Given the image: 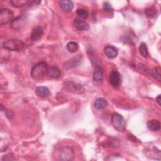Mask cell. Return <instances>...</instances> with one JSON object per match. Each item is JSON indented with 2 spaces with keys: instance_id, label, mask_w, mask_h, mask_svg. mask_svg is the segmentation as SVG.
Wrapping results in <instances>:
<instances>
[{
  "instance_id": "1",
  "label": "cell",
  "mask_w": 161,
  "mask_h": 161,
  "mask_svg": "<svg viewBox=\"0 0 161 161\" xmlns=\"http://www.w3.org/2000/svg\"><path fill=\"white\" fill-rule=\"evenodd\" d=\"M48 70L47 64L42 61L35 64L31 70V77L34 79H43L47 74Z\"/></svg>"
},
{
  "instance_id": "2",
  "label": "cell",
  "mask_w": 161,
  "mask_h": 161,
  "mask_svg": "<svg viewBox=\"0 0 161 161\" xmlns=\"http://www.w3.org/2000/svg\"><path fill=\"white\" fill-rule=\"evenodd\" d=\"M24 45L22 40L16 38L8 40L3 43V47L4 49L11 51H20L23 48Z\"/></svg>"
},
{
  "instance_id": "3",
  "label": "cell",
  "mask_w": 161,
  "mask_h": 161,
  "mask_svg": "<svg viewBox=\"0 0 161 161\" xmlns=\"http://www.w3.org/2000/svg\"><path fill=\"white\" fill-rule=\"evenodd\" d=\"M111 123L113 127L118 131L123 132L126 129V122L123 117L117 113H114L111 116Z\"/></svg>"
},
{
  "instance_id": "4",
  "label": "cell",
  "mask_w": 161,
  "mask_h": 161,
  "mask_svg": "<svg viewBox=\"0 0 161 161\" xmlns=\"http://www.w3.org/2000/svg\"><path fill=\"white\" fill-rule=\"evenodd\" d=\"M74 152L72 147L64 146L59 149L58 158L62 161H70L74 159Z\"/></svg>"
},
{
  "instance_id": "5",
  "label": "cell",
  "mask_w": 161,
  "mask_h": 161,
  "mask_svg": "<svg viewBox=\"0 0 161 161\" xmlns=\"http://www.w3.org/2000/svg\"><path fill=\"white\" fill-rule=\"evenodd\" d=\"M64 88L67 91L74 94H82L84 92L83 86L74 81L65 82L64 83Z\"/></svg>"
},
{
  "instance_id": "6",
  "label": "cell",
  "mask_w": 161,
  "mask_h": 161,
  "mask_svg": "<svg viewBox=\"0 0 161 161\" xmlns=\"http://www.w3.org/2000/svg\"><path fill=\"white\" fill-rule=\"evenodd\" d=\"M109 82L111 86L114 88H118L121 84V76L117 71H113L109 76Z\"/></svg>"
},
{
  "instance_id": "7",
  "label": "cell",
  "mask_w": 161,
  "mask_h": 161,
  "mask_svg": "<svg viewBox=\"0 0 161 161\" xmlns=\"http://www.w3.org/2000/svg\"><path fill=\"white\" fill-rule=\"evenodd\" d=\"M13 13L8 9H3L0 12V24L3 25L11 22L13 18Z\"/></svg>"
},
{
  "instance_id": "8",
  "label": "cell",
  "mask_w": 161,
  "mask_h": 161,
  "mask_svg": "<svg viewBox=\"0 0 161 161\" xmlns=\"http://www.w3.org/2000/svg\"><path fill=\"white\" fill-rule=\"evenodd\" d=\"M26 21V18L24 16L17 17L10 22V26L14 30H20L25 25Z\"/></svg>"
},
{
  "instance_id": "9",
  "label": "cell",
  "mask_w": 161,
  "mask_h": 161,
  "mask_svg": "<svg viewBox=\"0 0 161 161\" xmlns=\"http://www.w3.org/2000/svg\"><path fill=\"white\" fill-rule=\"evenodd\" d=\"M74 26L78 31H87L89 29V25L88 23L79 18L74 19Z\"/></svg>"
},
{
  "instance_id": "10",
  "label": "cell",
  "mask_w": 161,
  "mask_h": 161,
  "mask_svg": "<svg viewBox=\"0 0 161 161\" xmlns=\"http://www.w3.org/2000/svg\"><path fill=\"white\" fill-rule=\"evenodd\" d=\"M105 55L109 58H114L118 55V49L113 45H107L104 48Z\"/></svg>"
},
{
  "instance_id": "11",
  "label": "cell",
  "mask_w": 161,
  "mask_h": 161,
  "mask_svg": "<svg viewBox=\"0 0 161 161\" xmlns=\"http://www.w3.org/2000/svg\"><path fill=\"white\" fill-rule=\"evenodd\" d=\"M58 4L60 9L65 13L71 12L74 8L73 3L71 1L62 0L58 2Z\"/></svg>"
},
{
  "instance_id": "12",
  "label": "cell",
  "mask_w": 161,
  "mask_h": 161,
  "mask_svg": "<svg viewBox=\"0 0 161 161\" xmlns=\"http://www.w3.org/2000/svg\"><path fill=\"white\" fill-rule=\"evenodd\" d=\"M43 35V30L40 26H35L31 33V39L33 41H37L40 40Z\"/></svg>"
},
{
  "instance_id": "13",
  "label": "cell",
  "mask_w": 161,
  "mask_h": 161,
  "mask_svg": "<svg viewBox=\"0 0 161 161\" xmlns=\"http://www.w3.org/2000/svg\"><path fill=\"white\" fill-rule=\"evenodd\" d=\"M36 94L42 98H45L50 96V91L49 89L45 86H39L35 89Z\"/></svg>"
},
{
  "instance_id": "14",
  "label": "cell",
  "mask_w": 161,
  "mask_h": 161,
  "mask_svg": "<svg viewBox=\"0 0 161 161\" xmlns=\"http://www.w3.org/2000/svg\"><path fill=\"white\" fill-rule=\"evenodd\" d=\"M93 79L96 82H101L103 79V71L99 66H96L93 73Z\"/></svg>"
},
{
  "instance_id": "15",
  "label": "cell",
  "mask_w": 161,
  "mask_h": 161,
  "mask_svg": "<svg viewBox=\"0 0 161 161\" xmlns=\"http://www.w3.org/2000/svg\"><path fill=\"white\" fill-rule=\"evenodd\" d=\"M108 105L107 101L103 98H97L94 103V108L97 110H103Z\"/></svg>"
},
{
  "instance_id": "16",
  "label": "cell",
  "mask_w": 161,
  "mask_h": 161,
  "mask_svg": "<svg viewBox=\"0 0 161 161\" xmlns=\"http://www.w3.org/2000/svg\"><path fill=\"white\" fill-rule=\"evenodd\" d=\"M148 128L152 131H158L160 129V123L158 121L152 119L147 123Z\"/></svg>"
},
{
  "instance_id": "17",
  "label": "cell",
  "mask_w": 161,
  "mask_h": 161,
  "mask_svg": "<svg viewBox=\"0 0 161 161\" xmlns=\"http://www.w3.org/2000/svg\"><path fill=\"white\" fill-rule=\"evenodd\" d=\"M60 74H61L60 70H59V69L58 67H55V66L48 67L47 74L50 77L54 78V79H57L60 77Z\"/></svg>"
},
{
  "instance_id": "18",
  "label": "cell",
  "mask_w": 161,
  "mask_h": 161,
  "mask_svg": "<svg viewBox=\"0 0 161 161\" xmlns=\"http://www.w3.org/2000/svg\"><path fill=\"white\" fill-rule=\"evenodd\" d=\"M10 3L14 7L19 8L26 5H28L29 1L27 0H11Z\"/></svg>"
},
{
  "instance_id": "19",
  "label": "cell",
  "mask_w": 161,
  "mask_h": 161,
  "mask_svg": "<svg viewBox=\"0 0 161 161\" xmlns=\"http://www.w3.org/2000/svg\"><path fill=\"white\" fill-rule=\"evenodd\" d=\"M67 50L69 52L74 53V52H75L76 51L78 50L79 45L77 42H74V41H71V42H69L67 44Z\"/></svg>"
},
{
  "instance_id": "20",
  "label": "cell",
  "mask_w": 161,
  "mask_h": 161,
  "mask_svg": "<svg viewBox=\"0 0 161 161\" xmlns=\"http://www.w3.org/2000/svg\"><path fill=\"white\" fill-rule=\"evenodd\" d=\"M139 52H140V53L141 54V55H142L143 57L146 58V57L148 56V51L147 46V45H146L145 43L142 42V43L140 44V46H139Z\"/></svg>"
},
{
  "instance_id": "21",
  "label": "cell",
  "mask_w": 161,
  "mask_h": 161,
  "mask_svg": "<svg viewBox=\"0 0 161 161\" xmlns=\"http://www.w3.org/2000/svg\"><path fill=\"white\" fill-rule=\"evenodd\" d=\"M160 67H157L156 68H155L153 70L151 71V74L158 81H160Z\"/></svg>"
},
{
  "instance_id": "22",
  "label": "cell",
  "mask_w": 161,
  "mask_h": 161,
  "mask_svg": "<svg viewBox=\"0 0 161 161\" xmlns=\"http://www.w3.org/2000/svg\"><path fill=\"white\" fill-rule=\"evenodd\" d=\"M145 14L147 17L152 18L156 15L157 11L154 8L151 7V8H148L145 9Z\"/></svg>"
},
{
  "instance_id": "23",
  "label": "cell",
  "mask_w": 161,
  "mask_h": 161,
  "mask_svg": "<svg viewBox=\"0 0 161 161\" xmlns=\"http://www.w3.org/2000/svg\"><path fill=\"white\" fill-rule=\"evenodd\" d=\"M77 14L81 19H86L89 16V13H88L86 9H77Z\"/></svg>"
},
{
  "instance_id": "24",
  "label": "cell",
  "mask_w": 161,
  "mask_h": 161,
  "mask_svg": "<svg viewBox=\"0 0 161 161\" xmlns=\"http://www.w3.org/2000/svg\"><path fill=\"white\" fill-rule=\"evenodd\" d=\"M103 9L106 12H112L113 11V9L112 8L111 4H109V2H104V4H103Z\"/></svg>"
},
{
  "instance_id": "25",
  "label": "cell",
  "mask_w": 161,
  "mask_h": 161,
  "mask_svg": "<svg viewBox=\"0 0 161 161\" xmlns=\"http://www.w3.org/2000/svg\"><path fill=\"white\" fill-rule=\"evenodd\" d=\"M41 1H29V5H38L40 3Z\"/></svg>"
},
{
  "instance_id": "26",
  "label": "cell",
  "mask_w": 161,
  "mask_h": 161,
  "mask_svg": "<svg viewBox=\"0 0 161 161\" xmlns=\"http://www.w3.org/2000/svg\"><path fill=\"white\" fill-rule=\"evenodd\" d=\"M160 100H161V97H160V94L158 95L157 97H156V101L157 103V104L160 106Z\"/></svg>"
}]
</instances>
